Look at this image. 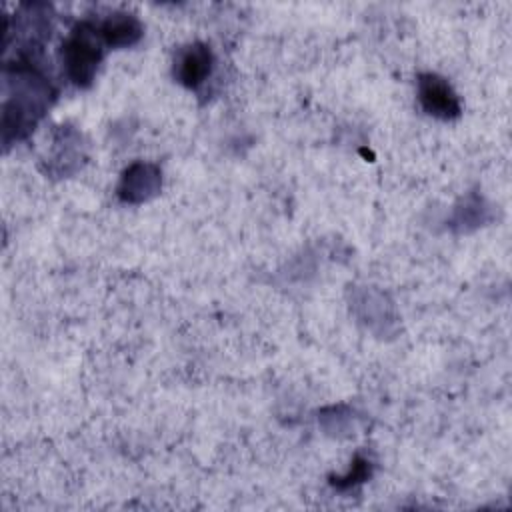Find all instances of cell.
<instances>
[{
  "instance_id": "obj_1",
  "label": "cell",
  "mask_w": 512,
  "mask_h": 512,
  "mask_svg": "<svg viewBox=\"0 0 512 512\" xmlns=\"http://www.w3.org/2000/svg\"><path fill=\"white\" fill-rule=\"evenodd\" d=\"M52 100L48 78L30 62H18L4 72L2 140L10 144L28 136Z\"/></svg>"
},
{
  "instance_id": "obj_2",
  "label": "cell",
  "mask_w": 512,
  "mask_h": 512,
  "mask_svg": "<svg viewBox=\"0 0 512 512\" xmlns=\"http://www.w3.org/2000/svg\"><path fill=\"white\" fill-rule=\"evenodd\" d=\"M104 42L98 34V28L90 22L76 24L62 44V62L68 78L86 88L94 82L98 66L104 56Z\"/></svg>"
},
{
  "instance_id": "obj_3",
  "label": "cell",
  "mask_w": 512,
  "mask_h": 512,
  "mask_svg": "<svg viewBox=\"0 0 512 512\" xmlns=\"http://www.w3.org/2000/svg\"><path fill=\"white\" fill-rule=\"evenodd\" d=\"M418 102L426 114L438 120H452L462 112L460 98L450 82L434 72L418 76Z\"/></svg>"
},
{
  "instance_id": "obj_4",
  "label": "cell",
  "mask_w": 512,
  "mask_h": 512,
  "mask_svg": "<svg viewBox=\"0 0 512 512\" xmlns=\"http://www.w3.org/2000/svg\"><path fill=\"white\" fill-rule=\"evenodd\" d=\"M214 68V54L210 46L192 42L178 50L174 60V78L186 88L202 86Z\"/></svg>"
},
{
  "instance_id": "obj_5",
  "label": "cell",
  "mask_w": 512,
  "mask_h": 512,
  "mask_svg": "<svg viewBox=\"0 0 512 512\" xmlns=\"http://www.w3.org/2000/svg\"><path fill=\"white\" fill-rule=\"evenodd\" d=\"M162 174L160 168L148 162H134L130 164L118 184V198L128 204H138L150 200L160 192Z\"/></svg>"
},
{
  "instance_id": "obj_6",
  "label": "cell",
  "mask_w": 512,
  "mask_h": 512,
  "mask_svg": "<svg viewBox=\"0 0 512 512\" xmlns=\"http://www.w3.org/2000/svg\"><path fill=\"white\" fill-rule=\"evenodd\" d=\"M96 28L104 46H110V48L134 46L144 32L140 20L134 14L122 12V10L108 14Z\"/></svg>"
},
{
  "instance_id": "obj_7",
  "label": "cell",
  "mask_w": 512,
  "mask_h": 512,
  "mask_svg": "<svg viewBox=\"0 0 512 512\" xmlns=\"http://www.w3.org/2000/svg\"><path fill=\"white\" fill-rule=\"evenodd\" d=\"M368 476H370V462L358 456V458H354V464H352L350 474L344 476V478H336V480H334V486H338V488H348V486H352V484H356V482L366 480Z\"/></svg>"
}]
</instances>
